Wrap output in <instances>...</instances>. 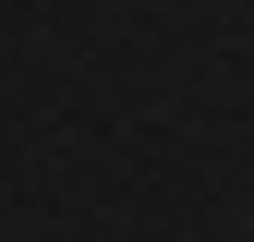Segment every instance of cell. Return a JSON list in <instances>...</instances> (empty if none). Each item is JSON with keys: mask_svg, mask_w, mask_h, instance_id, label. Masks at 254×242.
<instances>
[]
</instances>
